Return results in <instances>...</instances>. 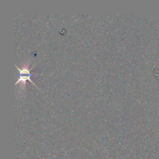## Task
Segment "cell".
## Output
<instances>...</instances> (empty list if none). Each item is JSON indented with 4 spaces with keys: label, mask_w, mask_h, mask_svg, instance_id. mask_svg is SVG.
Instances as JSON below:
<instances>
[{
    "label": "cell",
    "mask_w": 159,
    "mask_h": 159,
    "mask_svg": "<svg viewBox=\"0 0 159 159\" xmlns=\"http://www.w3.org/2000/svg\"><path fill=\"white\" fill-rule=\"evenodd\" d=\"M16 67L19 72V77L16 82V85H17L18 83H21L22 85L23 86V88L24 89V88L26 87V81L29 80L30 82H32L33 83V85L34 86H36V85H35L31 80H30V76L34 75V74H31L30 73V69H29V63H25V64L21 68L17 67L16 65Z\"/></svg>",
    "instance_id": "1"
}]
</instances>
